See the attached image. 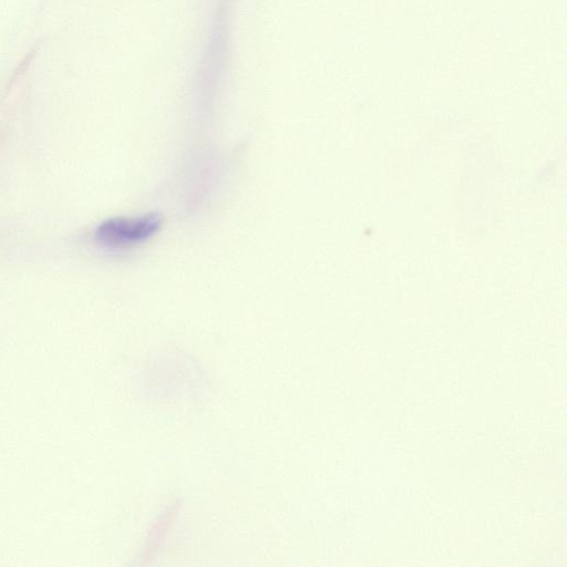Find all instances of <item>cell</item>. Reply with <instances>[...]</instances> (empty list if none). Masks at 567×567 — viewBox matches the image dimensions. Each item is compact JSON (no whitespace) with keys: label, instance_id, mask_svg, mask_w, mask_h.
Returning a JSON list of instances; mask_svg holds the SVG:
<instances>
[{"label":"cell","instance_id":"6da1fadb","mask_svg":"<svg viewBox=\"0 0 567 567\" xmlns=\"http://www.w3.org/2000/svg\"><path fill=\"white\" fill-rule=\"evenodd\" d=\"M158 214L150 213L138 217H115L102 223L95 231L96 241L111 249L136 246L152 237L161 227Z\"/></svg>","mask_w":567,"mask_h":567}]
</instances>
